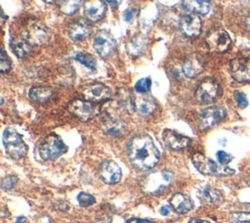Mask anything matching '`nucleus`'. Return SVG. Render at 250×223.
<instances>
[{
    "mask_svg": "<svg viewBox=\"0 0 250 223\" xmlns=\"http://www.w3.org/2000/svg\"><path fill=\"white\" fill-rule=\"evenodd\" d=\"M210 1L211 0H183L182 7L190 13L206 15L210 11Z\"/></svg>",
    "mask_w": 250,
    "mask_h": 223,
    "instance_id": "b1692460",
    "label": "nucleus"
},
{
    "mask_svg": "<svg viewBox=\"0 0 250 223\" xmlns=\"http://www.w3.org/2000/svg\"><path fill=\"white\" fill-rule=\"evenodd\" d=\"M192 163L195 166V168L203 175L210 176V175H219L220 167L217 165V163L212 160L211 158L207 157L206 156L196 153L192 156Z\"/></svg>",
    "mask_w": 250,
    "mask_h": 223,
    "instance_id": "dca6fc26",
    "label": "nucleus"
},
{
    "mask_svg": "<svg viewBox=\"0 0 250 223\" xmlns=\"http://www.w3.org/2000/svg\"><path fill=\"white\" fill-rule=\"evenodd\" d=\"M169 212H170V207L169 206H167V205H164V206H162L161 208H160V213L162 214V215H168L169 214Z\"/></svg>",
    "mask_w": 250,
    "mask_h": 223,
    "instance_id": "a19ab883",
    "label": "nucleus"
},
{
    "mask_svg": "<svg viewBox=\"0 0 250 223\" xmlns=\"http://www.w3.org/2000/svg\"><path fill=\"white\" fill-rule=\"evenodd\" d=\"M107 3H109L110 5H112L113 7H117L119 6V4L121 3L122 0H105Z\"/></svg>",
    "mask_w": 250,
    "mask_h": 223,
    "instance_id": "79ce46f5",
    "label": "nucleus"
},
{
    "mask_svg": "<svg viewBox=\"0 0 250 223\" xmlns=\"http://www.w3.org/2000/svg\"><path fill=\"white\" fill-rule=\"evenodd\" d=\"M68 111L80 120L88 121L99 114L100 107L86 100H74L68 105Z\"/></svg>",
    "mask_w": 250,
    "mask_h": 223,
    "instance_id": "6e6552de",
    "label": "nucleus"
},
{
    "mask_svg": "<svg viewBox=\"0 0 250 223\" xmlns=\"http://www.w3.org/2000/svg\"><path fill=\"white\" fill-rule=\"evenodd\" d=\"M23 37L31 45H43L50 40L51 32L47 26L40 22H31L27 29L22 33Z\"/></svg>",
    "mask_w": 250,
    "mask_h": 223,
    "instance_id": "9d476101",
    "label": "nucleus"
},
{
    "mask_svg": "<svg viewBox=\"0 0 250 223\" xmlns=\"http://www.w3.org/2000/svg\"><path fill=\"white\" fill-rule=\"evenodd\" d=\"M162 139L168 148L175 151L184 150L190 144V139L188 137L179 134L171 129H165L163 131Z\"/></svg>",
    "mask_w": 250,
    "mask_h": 223,
    "instance_id": "a211bd4d",
    "label": "nucleus"
},
{
    "mask_svg": "<svg viewBox=\"0 0 250 223\" xmlns=\"http://www.w3.org/2000/svg\"><path fill=\"white\" fill-rule=\"evenodd\" d=\"M201 196L204 199V201L208 202H217L222 200L221 192L210 186H207L202 190Z\"/></svg>",
    "mask_w": 250,
    "mask_h": 223,
    "instance_id": "cd10ccee",
    "label": "nucleus"
},
{
    "mask_svg": "<svg viewBox=\"0 0 250 223\" xmlns=\"http://www.w3.org/2000/svg\"><path fill=\"white\" fill-rule=\"evenodd\" d=\"M26 221V218L23 217V216H19L17 219H16V222L17 223H25Z\"/></svg>",
    "mask_w": 250,
    "mask_h": 223,
    "instance_id": "37998d69",
    "label": "nucleus"
},
{
    "mask_svg": "<svg viewBox=\"0 0 250 223\" xmlns=\"http://www.w3.org/2000/svg\"><path fill=\"white\" fill-rule=\"evenodd\" d=\"M62 1H64V0H62Z\"/></svg>",
    "mask_w": 250,
    "mask_h": 223,
    "instance_id": "49530a36",
    "label": "nucleus"
},
{
    "mask_svg": "<svg viewBox=\"0 0 250 223\" xmlns=\"http://www.w3.org/2000/svg\"><path fill=\"white\" fill-rule=\"evenodd\" d=\"M29 98L36 102V103H45L47 101H49L54 92L50 87H46V86H36V87H32L29 90Z\"/></svg>",
    "mask_w": 250,
    "mask_h": 223,
    "instance_id": "a878e982",
    "label": "nucleus"
},
{
    "mask_svg": "<svg viewBox=\"0 0 250 223\" xmlns=\"http://www.w3.org/2000/svg\"><path fill=\"white\" fill-rule=\"evenodd\" d=\"M92 33V26L91 24L82 19L73 21L67 28V34L72 40H81Z\"/></svg>",
    "mask_w": 250,
    "mask_h": 223,
    "instance_id": "aec40b11",
    "label": "nucleus"
},
{
    "mask_svg": "<svg viewBox=\"0 0 250 223\" xmlns=\"http://www.w3.org/2000/svg\"><path fill=\"white\" fill-rule=\"evenodd\" d=\"M204 59L197 53L189 54L183 64L184 74L189 78H193L200 74L204 70Z\"/></svg>",
    "mask_w": 250,
    "mask_h": 223,
    "instance_id": "2eb2a0df",
    "label": "nucleus"
},
{
    "mask_svg": "<svg viewBox=\"0 0 250 223\" xmlns=\"http://www.w3.org/2000/svg\"><path fill=\"white\" fill-rule=\"evenodd\" d=\"M230 218L233 222H250V212H233Z\"/></svg>",
    "mask_w": 250,
    "mask_h": 223,
    "instance_id": "473e14b6",
    "label": "nucleus"
},
{
    "mask_svg": "<svg viewBox=\"0 0 250 223\" xmlns=\"http://www.w3.org/2000/svg\"><path fill=\"white\" fill-rule=\"evenodd\" d=\"M18 182V178L16 176H13V175H10V176H6L2 179V182H1V187L2 189L4 190H9L11 188L14 187V185Z\"/></svg>",
    "mask_w": 250,
    "mask_h": 223,
    "instance_id": "f704fd0d",
    "label": "nucleus"
},
{
    "mask_svg": "<svg viewBox=\"0 0 250 223\" xmlns=\"http://www.w3.org/2000/svg\"><path fill=\"white\" fill-rule=\"evenodd\" d=\"M3 145L7 154L14 159L22 158L27 153V146L21 136L13 128H6L3 132Z\"/></svg>",
    "mask_w": 250,
    "mask_h": 223,
    "instance_id": "7ed1b4c3",
    "label": "nucleus"
},
{
    "mask_svg": "<svg viewBox=\"0 0 250 223\" xmlns=\"http://www.w3.org/2000/svg\"><path fill=\"white\" fill-rule=\"evenodd\" d=\"M77 201H78L80 206L86 207V206H89V205H92L93 203H95L96 199H95L94 196H92L88 193L81 192L77 196Z\"/></svg>",
    "mask_w": 250,
    "mask_h": 223,
    "instance_id": "7c9ffc66",
    "label": "nucleus"
},
{
    "mask_svg": "<svg viewBox=\"0 0 250 223\" xmlns=\"http://www.w3.org/2000/svg\"><path fill=\"white\" fill-rule=\"evenodd\" d=\"M234 99H235L236 104L238 105L239 108L244 109L248 106V101H247V98H246L244 93H242L240 91H236L234 93Z\"/></svg>",
    "mask_w": 250,
    "mask_h": 223,
    "instance_id": "c9c22d12",
    "label": "nucleus"
},
{
    "mask_svg": "<svg viewBox=\"0 0 250 223\" xmlns=\"http://www.w3.org/2000/svg\"><path fill=\"white\" fill-rule=\"evenodd\" d=\"M220 94V85L219 83L211 78L203 79L197 86L194 96L197 102L200 104H210L214 102Z\"/></svg>",
    "mask_w": 250,
    "mask_h": 223,
    "instance_id": "423d86ee",
    "label": "nucleus"
},
{
    "mask_svg": "<svg viewBox=\"0 0 250 223\" xmlns=\"http://www.w3.org/2000/svg\"><path fill=\"white\" fill-rule=\"evenodd\" d=\"M30 46L31 44L23 37V35L17 36L11 40V48L19 58L27 56L31 50Z\"/></svg>",
    "mask_w": 250,
    "mask_h": 223,
    "instance_id": "393cba45",
    "label": "nucleus"
},
{
    "mask_svg": "<svg viewBox=\"0 0 250 223\" xmlns=\"http://www.w3.org/2000/svg\"><path fill=\"white\" fill-rule=\"evenodd\" d=\"M205 41L208 48L216 53L226 52L231 44L229 33L221 27L210 29L205 36Z\"/></svg>",
    "mask_w": 250,
    "mask_h": 223,
    "instance_id": "39448f33",
    "label": "nucleus"
},
{
    "mask_svg": "<svg viewBox=\"0 0 250 223\" xmlns=\"http://www.w3.org/2000/svg\"><path fill=\"white\" fill-rule=\"evenodd\" d=\"M45 2H47V3H54V2H56L57 0H44Z\"/></svg>",
    "mask_w": 250,
    "mask_h": 223,
    "instance_id": "a18cd8bd",
    "label": "nucleus"
},
{
    "mask_svg": "<svg viewBox=\"0 0 250 223\" xmlns=\"http://www.w3.org/2000/svg\"><path fill=\"white\" fill-rule=\"evenodd\" d=\"M117 105L119 108H121L123 111H126L127 112H135L134 95L127 89H121L118 93Z\"/></svg>",
    "mask_w": 250,
    "mask_h": 223,
    "instance_id": "bb28decb",
    "label": "nucleus"
},
{
    "mask_svg": "<svg viewBox=\"0 0 250 223\" xmlns=\"http://www.w3.org/2000/svg\"><path fill=\"white\" fill-rule=\"evenodd\" d=\"M135 13H136V9L127 10V11L124 13V20H125L126 22H130V21L133 19Z\"/></svg>",
    "mask_w": 250,
    "mask_h": 223,
    "instance_id": "4c0bfd02",
    "label": "nucleus"
},
{
    "mask_svg": "<svg viewBox=\"0 0 250 223\" xmlns=\"http://www.w3.org/2000/svg\"><path fill=\"white\" fill-rule=\"evenodd\" d=\"M249 223H250V222H249Z\"/></svg>",
    "mask_w": 250,
    "mask_h": 223,
    "instance_id": "de8ad7c7",
    "label": "nucleus"
},
{
    "mask_svg": "<svg viewBox=\"0 0 250 223\" xmlns=\"http://www.w3.org/2000/svg\"><path fill=\"white\" fill-rule=\"evenodd\" d=\"M102 128L105 133L109 135L119 136L125 131V123L118 116L106 114L103 120Z\"/></svg>",
    "mask_w": 250,
    "mask_h": 223,
    "instance_id": "412c9836",
    "label": "nucleus"
},
{
    "mask_svg": "<svg viewBox=\"0 0 250 223\" xmlns=\"http://www.w3.org/2000/svg\"><path fill=\"white\" fill-rule=\"evenodd\" d=\"M66 151L63 141L55 134L47 136L39 146V155L44 160H54Z\"/></svg>",
    "mask_w": 250,
    "mask_h": 223,
    "instance_id": "20e7f679",
    "label": "nucleus"
},
{
    "mask_svg": "<svg viewBox=\"0 0 250 223\" xmlns=\"http://www.w3.org/2000/svg\"><path fill=\"white\" fill-rule=\"evenodd\" d=\"M245 23H246V27H247V30L249 31V33H250V17H248L247 19H246V22H245Z\"/></svg>",
    "mask_w": 250,
    "mask_h": 223,
    "instance_id": "c03bdc74",
    "label": "nucleus"
},
{
    "mask_svg": "<svg viewBox=\"0 0 250 223\" xmlns=\"http://www.w3.org/2000/svg\"><path fill=\"white\" fill-rule=\"evenodd\" d=\"M226 110L221 106H212L202 110L198 115V126L201 130L219 124L226 116Z\"/></svg>",
    "mask_w": 250,
    "mask_h": 223,
    "instance_id": "0eeeda50",
    "label": "nucleus"
},
{
    "mask_svg": "<svg viewBox=\"0 0 250 223\" xmlns=\"http://www.w3.org/2000/svg\"><path fill=\"white\" fill-rule=\"evenodd\" d=\"M81 94L86 101L92 103H100L109 100L112 96V92L109 87L102 83H93L85 85L81 89Z\"/></svg>",
    "mask_w": 250,
    "mask_h": 223,
    "instance_id": "9b49d317",
    "label": "nucleus"
},
{
    "mask_svg": "<svg viewBox=\"0 0 250 223\" xmlns=\"http://www.w3.org/2000/svg\"><path fill=\"white\" fill-rule=\"evenodd\" d=\"M75 60L81 63L83 66L88 67L91 70H94L96 68V59L89 53H77L75 55Z\"/></svg>",
    "mask_w": 250,
    "mask_h": 223,
    "instance_id": "c85d7f7f",
    "label": "nucleus"
},
{
    "mask_svg": "<svg viewBox=\"0 0 250 223\" xmlns=\"http://www.w3.org/2000/svg\"><path fill=\"white\" fill-rule=\"evenodd\" d=\"M80 6V0H64L62 3L61 11L65 15H72Z\"/></svg>",
    "mask_w": 250,
    "mask_h": 223,
    "instance_id": "c756f323",
    "label": "nucleus"
},
{
    "mask_svg": "<svg viewBox=\"0 0 250 223\" xmlns=\"http://www.w3.org/2000/svg\"><path fill=\"white\" fill-rule=\"evenodd\" d=\"M134 107L135 112L140 115L147 116L155 111L156 103L151 96L146 93H139V95H134Z\"/></svg>",
    "mask_w": 250,
    "mask_h": 223,
    "instance_id": "6ab92c4d",
    "label": "nucleus"
},
{
    "mask_svg": "<svg viewBox=\"0 0 250 223\" xmlns=\"http://www.w3.org/2000/svg\"><path fill=\"white\" fill-rule=\"evenodd\" d=\"M216 156H217V159L219 160V162L223 165L228 164L232 158L231 156L229 154H228L227 152H225V151H218L217 154H216Z\"/></svg>",
    "mask_w": 250,
    "mask_h": 223,
    "instance_id": "e433bc0d",
    "label": "nucleus"
},
{
    "mask_svg": "<svg viewBox=\"0 0 250 223\" xmlns=\"http://www.w3.org/2000/svg\"><path fill=\"white\" fill-rule=\"evenodd\" d=\"M173 181V173L168 169H162L149 173L141 182L142 190L148 195H159L166 190Z\"/></svg>",
    "mask_w": 250,
    "mask_h": 223,
    "instance_id": "f03ea898",
    "label": "nucleus"
},
{
    "mask_svg": "<svg viewBox=\"0 0 250 223\" xmlns=\"http://www.w3.org/2000/svg\"><path fill=\"white\" fill-rule=\"evenodd\" d=\"M148 46V40L143 34H136L132 36L126 43L127 53L133 57L141 56L145 53Z\"/></svg>",
    "mask_w": 250,
    "mask_h": 223,
    "instance_id": "4be33fe9",
    "label": "nucleus"
},
{
    "mask_svg": "<svg viewBox=\"0 0 250 223\" xmlns=\"http://www.w3.org/2000/svg\"><path fill=\"white\" fill-rule=\"evenodd\" d=\"M129 161L133 167L140 171L152 169L158 162L160 155L150 136L136 135L128 143Z\"/></svg>",
    "mask_w": 250,
    "mask_h": 223,
    "instance_id": "f257e3e1",
    "label": "nucleus"
},
{
    "mask_svg": "<svg viewBox=\"0 0 250 223\" xmlns=\"http://www.w3.org/2000/svg\"><path fill=\"white\" fill-rule=\"evenodd\" d=\"M126 223H154L151 220L147 219H140V218H131L126 221Z\"/></svg>",
    "mask_w": 250,
    "mask_h": 223,
    "instance_id": "58836bf2",
    "label": "nucleus"
},
{
    "mask_svg": "<svg viewBox=\"0 0 250 223\" xmlns=\"http://www.w3.org/2000/svg\"><path fill=\"white\" fill-rule=\"evenodd\" d=\"M151 85V80L149 77H145L140 80L135 84V90L138 93H146L150 89Z\"/></svg>",
    "mask_w": 250,
    "mask_h": 223,
    "instance_id": "2f4dec72",
    "label": "nucleus"
},
{
    "mask_svg": "<svg viewBox=\"0 0 250 223\" xmlns=\"http://www.w3.org/2000/svg\"><path fill=\"white\" fill-rule=\"evenodd\" d=\"M99 176L103 182L108 185L115 184L120 181L122 171L120 166L113 160H104L99 167Z\"/></svg>",
    "mask_w": 250,
    "mask_h": 223,
    "instance_id": "f8f14e48",
    "label": "nucleus"
},
{
    "mask_svg": "<svg viewBox=\"0 0 250 223\" xmlns=\"http://www.w3.org/2000/svg\"><path fill=\"white\" fill-rule=\"evenodd\" d=\"M181 31L188 37H195L200 34L202 29V21L200 17L194 13L183 16L179 22Z\"/></svg>",
    "mask_w": 250,
    "mask_h": 223,
    "instance_id": "ddd939ff",
    "label": "nucleus"
},
{
    "mask_svg": "<svg viewBox=\"0 0 250 223\" xmlns=\"http://www.w3.org/2000/svg\"><path fill=\"white\" fill-rule=\"evenodd\" d=\"M188 223H210V222L207 220H202L198 218H190Z\"/></svg>",
    "mask_w": 250,
    "mask_h": 223,
    "instance_id": "ea45409f",
    "label": "nucleus"
},
{
    "mask_svg": "<svg viewBox=\"0 0 250 223\" xmlns=\"http://www.w3.org/2000/svg\"><path fill=\"white\" fill-rule=\"evenodd\" d=\"M93 46L102 58H106L115 51L117 44L113 36L108 31L102 29L96 33Z\"/></svg>",
    "mask_w": 250,
    "mask_h": 223,
    "instance_id": "1a4fd4ad",
    "label": "nucleus"
},
{
    "mask_svg": "<svg viewBox=\"0 0 250 223\" xmlns=\"http://www.w3.org/2000/svg\"><path fill=\"white\" fill-rule=\"evenodd\" d=\"M230 74L238 82H246L250 80V59L235 58L229 64Z\"/></svg>",
    "mask_w": 250,
    "mask_h": 223,
    "instance_id": "4468645a",
    "label": "nucleus"
},
{
    "mask_svg": "<svg viewBox=\"0 0 250 223\" xmlns=\"http://www.w3.org/2000/svg\"><path fill=\"white\" fill-rule=\"evenodd\" d=\"M11 67V60L8 57V55L6 54V52L4 50H2L1 53V63H0V70L1 72H6L10 69Z\"/></svg>",
    "mask_w": 250,
    "mask_h": 223,
    "instance_id": "72a5a7b5",
    "label": "nucleus"
},
{
    "mask_svg": "<svg viewBox=\"0 0 250 223\" xmlns=\"http://www.w3.org/2000/svg\"><path fill=\"white\" fill-rule=\"evenodd\" d=\"M105 11L106 7L103 0H86L83 4V13L85 18L93 22L102 20Z\"/></svg>",
    "mask_w": 250,
    "mask_h": 223,
    "instance_id": "f3484780",
    "label": "nucleus"
},
{
    "mask_svg": "<svg viewBox=\"0 0 250 223\" xmlns=\"http://www.w3.org/2000/svg\"><path fill=\"white\" fill-rule=\"evenodd\" d=\"M170 204L173 209L180 214L187 213L193 207V203L190 198L182 193L174 194L170 198Z\"/></svg>",
    "mask_w": 250,
    "mask_h": 223,
    "instance_id": "5701e85b",
    "label": "nucleus"
}]
</instances>
